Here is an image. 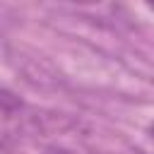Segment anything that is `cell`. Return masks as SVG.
<instances>
[{
	"mask_svg": "<svg viewBox=\"0 0 154 154\" xmlns=\"http://www.w3.org/2000/svg\"><path fill=\"white\" fill-rule=\"evenodd\" d=\"M147 5H149V7H152V10H154V0H147Z\"/></svg>",
	"mask_w": 154,
	"mask_h": 154,
	"instance_id": "obj_5",
	"label": "cell"
},
{
	"mask_svg": "<svg viewBox=\"0 0 154 154\" xmlns=\"http://www.w3.org/2000/svg\"><path fill=\"white\" fill-rule=\"evenodd\" d=\"M72 2H79V5H91V2H99V0H72Z\"/></svg>",
	"mask_w": 154,
	"mask_h": 154,
	"instance_id": "obj_3",
	"label": "cell"
},
{
	"mask_svg": "<svg viewBox=\"0 0 154 154\" xmlns=\"http://www.w3.org/2000/svg\"><path fill=\"white\" fill-rule=\"evenodd\" d=\"M43 154H72L70 149H60V147H51V149H46Z\"/></svg>",
	"mask_w": 154,
	"mask_h": 154,
	"instance_id": "obj_2",
	"label": "cell"
},
{
	"mask_svg": "<svg viewBox=\"0 0 154 154\" xmlns=\"http://www.w3.org/2000/svg\"><path fill=\"white\" fill-rule=\"evenodd\" d=\"M149 137H152V142H154V125L149 128Z\"/></svg>",
	"mask_w": 154,
	"mask_h": 154,
	"instance_id": "obj_4",
	"label": "cell"
},
{
	"mask_svg": "<svg viewBox=\"0 0 154 154\" xmlns=\"http://www.w3.org/2000/svg\"><path fill=\"white\" fill-rule=\"evenodd\" d=\"M26 125V106L12 91L0 89V149L12 147Z\"/></svg>",
	"mask_w": 154,
	"mask_h": 154,
	"instance_id": "obj_1",
	"label": "cell"
}]
</instances>
